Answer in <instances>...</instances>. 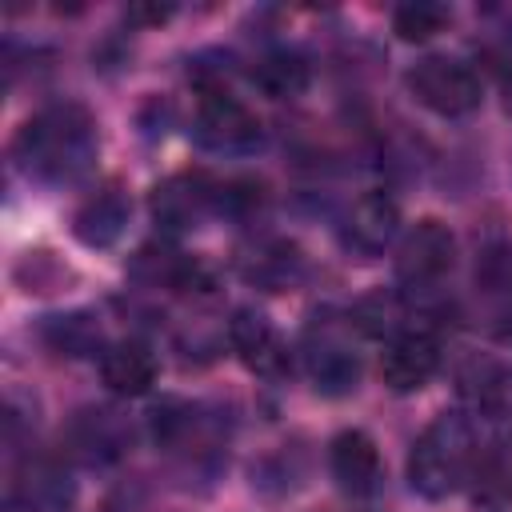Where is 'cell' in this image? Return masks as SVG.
<instances>
[{
    "mask_svg": "<svg viewBox=\"0 0 512 512\" xmlns=\"http://www.w3.org/2000/svg\"><path fill=\"white\" fill-rule=\"evenodd\" d=\"M228 340H232L236 356H240L256 376L276 380V376L288 372V348H284V340L276 336V328H272L260 312L240 308V312L232 316V324H228Z\"/></svg>",
    "mask_w": 512,
    "mask_h": 512,
    "instance_id": "52a82bcc",
    "label": "cell"
},
{
    "mask_svg": "<svg viewBox=\"0 0 512 512\" xmlns=\"http://www.w3.org/2000/svg\"><path fill=\"white\" fill-rule=\"evenodd\" d=\"M204 200H208V188H204L200 180H192V176H176V180H168L164 188H156L152 208H156L160 220L180 224V220L196 216V208H200Z\"/></svg>",
    "mask_w": 512,
    "mask_h": 512,
    "instance_id": "9a60e30c",
    "label": "cell"
},
{
    "mask_svg": "<svg viewBox=\"0 0 512 512\" xmlns=\"http://www.w3.org/2000/svg\"><path fill=\"white\" fill-rule=\"evenodd\" d=\"M156 356L144 348V344H112L104 356H100V380L108 392L124 396V400H136L144 392H152L156 384Z\"/></svg>",
    "mask_w": 512,
    "mask_h": 512,
    "instance_id": "30bf717a",
    "label": "cell"
},
{
    "mask_svg": "<svg viewBox=\"0 0 512 512\" xmlns=\"http://www.w3.org/2000/svg\"><path fill=\"white\" fill-rule=\"evenodd\" d=\"M328 460H332V476L340 480L344 492L352 496H364L376 488L380 480V448L372 444L368 432H340L328 448Z\"/></svg>",
    "mask_w": 512,
    "mask_h": 512,
    "instance_id": "9c48e42d",
    "label": "cell"
},
{
    "mask_svg": "<svg viewBox=\"0 0 512 512\" xmlns=\"http://www.w3.org/2000/svg\"><path fill=\"white\" fill-rule=\"evenodd\" d=\"M456 260V236L440 220H420L404 232L396 248V276L408 288H428L436 284Z\"/></svg>",
    "mask_w": 512,
    "mask_h": 512,
    "instance_id": "5b68a950",
    "label": "cell"
},
{
    "mask_svg": "<svg viewBox=\"0 0 512 512\" xmlns=\"http://www.w3.org/2000/svg\"><path fill=\"white\" fill-rule=\"evenodd\" d=\"M92 120L80 108H48L20 132V156L44 176H72L92 160Z\"/></svg>",
    "mask_w": 512,
    "mask_h": 512,
    "instance_id": "7a4b0ae2",
    "label": "cell"
},
{
    "mask_svg": "<svg viewBox=\"0 0 512 512\" xmlns=\"http://www.w3.org/2000/svg\"><path fill=\"white\" fill-rule=\"evenodd\" d=\"M356 376H360V360L344 344H324V348L312 352V380H316L320 392L340 396L356 384Z\"/></svg>",
    "mask_w": 512,
    "mask_h": 512,
    "instance_id": "4fadbf2b",
    "label": "cell"
},
{
    "mask_svg": "<svg viewBox=\"0 0 512 512\" xmlns=\"http://www.w3.org/2000/svg\"><path fill=\"white\" fill-rule=\"evenodd\" d=\"M452 20V12L444 4H432V0H412V4H400L392 12V28L400 40L408 44H424L432 40L436 32H444V24Z\"/></svg>",
    "mask_w": 512,
    "mask_h": 512,
    "instance_id": "5bb4252c",
    "label": "cell"
},
{
    "mask_svg": "<svg viewBox=\"0 0 512 512\" xmlns=\"http://www.w3.org/2000/svg\"><path fill=\"white\" fill-rule=\"evenodd\" d=\"M476 492L484 500H508L512 496V460L508 456H476Z\"/></svg>",
    "mask_w": 512,
    "mask_h": 512,
    "instance_id": "2e32d148",
    "label": "cell"
},
{
    "mask_svg": "<svg viewBox=\"0 0 512 512\" xmlns=\"http://www.w3.org/2000/svg\"><path fill=\"white\" fill-rule=\"evenodd\" d=\"M440 368V344L432 332H400L388 340L380 356V380L392 392H416L424 388Z\"/></svg>",
    "mask_w": 512,
    "mask_h": 512,
    "instance_id": "8992f818",
    "label": "cell"
},
{
    "mask_svg": "<svg viewBox=\"0 0 512 512\" xmlns=\"http://www.w3.org/2000/svg\"><path fill=\"white\" fill-rule=\"evenodd\" d=\"M252 84L272 100H292V96H300L308 88V64L300 56H292V52H272V56L256 60Z\"/></svg>",
    "mask_w": 512,
    "mask_h": 512,
    "instance_id": "7c38bea8",
    "label": "cell"
},
{
    "mask_svg": "<svg viewBox=\"0 0 512 512\" xmlns=\"http://www.w3.org/2000/svg\"><path fill=\"white\" fill-rule=\"evenodd\" d=\"M504 96H508V108H512V64L504 68Z\"/></svg>",
    "mask_w": 512,
    "mask_h": 512,
    "instance_id": "44dd1931",
    "label": "cell"
},
{
    "mask_svg": "<svg viewBox=\"0 0 512 512\" xmlns=\"http://www.w3.org/2000/svg\"><path fill=\"white\" fill-rule=\"evenodd\" d=\"M168 12H172V8H140V4H136L128 16H136V20H148V24H160V20H168Z\"/></svg>",
    "mask_w": 512,
    "mask_h": 512,
    "instance_id": "d6986e66",
    "label": "cell"
},
{
    "mask_svg": "<svg viewBox=\"0 0 512 512\" xmlns=\"http://www.w3.org/2000/svg\"><path fill=\"white\" fill-rule=\"evenodd\" d=\"M472 468H476L472 428L460 416H440L420 432V440L408 456V484L420 496L440 500V496L456 492L460 480L472 476Z\"/></svg>",
    "mask_w": 512,
    "mask_h": 512,
    "instance_id": "6da1fadb",
    "label": "cell"
},
{
    "mask_svg": "<svg viewBox=\"0 0 512 512\" xmlns=\"http://www.w3.org/2000/svg\"><path fill=\"white\" fill-rule=\"evenodd\" d=\"M124 224H128V200H124L116 188L96 192V196L76 212V236H80L84 244H92V248L112 244V240L124 232Z\"/></svg>",
    "mask_w": 512,
    "mask_h": 512,
    "instance_id": "8fae6325",
    "label": "cell"
},
{
    "mask_svg": "<svg viewBox=\"0 0 512 512\" xmlns=\"http://www.w3.org/2000/svg\"><path fill=\"white\" fill-rule=\"evenodd\" d=\"M356 320H360V328H364V332H372V336L396 332V324H400V304H396L392 296L376 292V296L360 300V308H356ZM396 336H400V332H396Z\"/></svg>",
    "mask_w": 512,
    "mask_h": 512,
    "instance_id": "e0dca14e",
    "label": "cell"
},
{
    "mask_svg": "<svg viewBox=\"0 0 512 512\" xmlns=\"http://www.w3.org/2000/svg\"><path fill=\"white\" fill-rule=\"evenodd\" d=\"M196 140L216 152H240L260 140V120L228 88H204L196 100Z\"/></svg>",
    "mask_w": 512,
    "mask_h": 512,
    "instance_id": "277c9868",
    "label": "cell"
},
{
    "mask_svg": "<svg viewBox=\"0 0 512 512\" xmlns=\"http://www.w3.org/2000/svg\"><path fill=\"white\" fill-rule=\"evenodd\" d=\"M396 232H400V208H396V200L388 192H364L352 204L344 236H348V244L356 252H368V256L384 252L396 240Z\"/></svg>",
    "mask_w": 512,
    "mask_h": 512,
    "instance_id": "ba28073f",
    "label": "cell"
},
{
    "mask_svg": "<svg viewBox=\"0 0 512 512\" xmlns=\"http://www.w3.org/2000/svg\"><path fill=\"white\" fill-rule=\"evenodd\" d=\"M496 336H500V344H512V312L504 316V324L496 328Z\"/></svg>",
    "mask_w": 512,
    "mask_h": 512,
    "instance_id": "ffe728a7",
    "label": "cell"
},
{
    "mask_svg": "<svg viewBox=\"0 0 512 512\" xmlns=\"http://www.w3.org/2000/svg\"><path fill=\"white\" fill-rule=\"evenodd\" d=\"M408 92L436 116H464L480 104V76L448 56H428L408 72Z\"/></svg>",
    "mask_w": 512,
    "mask_h": 512,
    "instance_id": "3957f363",
    "label": "cell"
},
{
    "mask_svg": "<svg viewBox=\"0 0 512 512\" xmlns=\"http://www.w3.org/2000/svg\"><path fill=\"white\" fill-rule=\"evenodd\" d=\"M476 284L488 292H512V248H488L476 264Z\"/></svg>",
    "mask_w": 512,
    "mask_h": 512,
    "instance_id": "ac0fdd59",
    "label": "cell"
}]
</instances>
